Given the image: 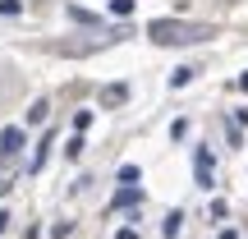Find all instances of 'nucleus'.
I'll list each match as a JSON object with an SVG mask.
<instances>
[{
    "mask_svg": "<svg viewBox=\"0 0 248 239\" xmlns=\"http://www.w3.org/2000/svg\"><path fill=\"white\" fill-rule=\"evenodd\" d=\"M147 37L156 46H198V42L212 37V28L207 23H188V18H152Z\"/></svg>",
    "mask_w": 248,
    "mask_h": 239,
    "instance_id": "obj_1",
    "label": "nucleus"
},
{
    "mask_svg": "<svg viewBox=\"0 0 248 239\" xmlns=\"http://www.w3.org/2000/svg\"><path fill=\"white\" fill-rule=\"evenodd\" d=\"M193 175H198L202 189H216V157H212V147H198L193 152Z\"/></svg>",
    "mask_w": 248,
    "mask_h": 239,
    "instance_id": "obj_2",
    "label": "nucleus"
},
{
    "mask_svg": "<svg viewBox=\"0 0 248 239\" xmlns=\"http://www.w3.org/2000/svg\"><path fill=\"white\" fill-rule=\"evenodd\" d=\"M18 152H23V129L18 124L0 129V157H18Z\"/></svg>",
    "mask_w": 248,
    "mask_h": 239,
    "instance_id": "obj_3",
    "label": "nucleus"
},
{
    "mask_svg": "<svg viewBox=\"0 0 248 239\" xmlns=\"http://www.w3.org/2000/svg\"><path fill=\"white\" fill-rule=\"evenodd\" d=\"M120 101H129V88H124V83H110V88H101V106H120Z\"/></svg>",
    "mask_w": 248,
    "mask_h": 239,
    "instance_id": "obj_4",
    "label": "nucleus"
},
{
    "mask_svg": "<svg viewBox=\"0 0 248 239\" xmlns=\"http://www.w3.org/2000/svg\"><path fill=\"white\" fill-rule=\"evenodd\" d=\"M193 79H198V69H193V64H179V69L170 74V88H188Z\"/></svg>",
    "mask_w": 248,
    "mask_h": 239,
    "instance_id": "obj_5",
    "label": "nucleus"
},
{
    "mask_svg": "<svg viewBox=\"0 0 248 239\" xmlns=\"http://www.w3.org/2000/svg\"><path fill=\"white\" fill-rule=\"evenodd\" d=\"M133 203H142V189H120V193H115V203H110V207H133Z\"/></svg>",
    "mask_w": 248,
    "mask_h": 239,
    "instance_id": "obj_6",
    "label": "nucleus"
},
{
    "mask_svg": "<svg viewBox=\"0 0 248 239\" xmlns=\"http://www.w3.org/2000/svg\"><path fill=\"white\" fill-rule=\"evenodd\" d=\"M46 115H51V106H46V101H32V106H28V124H42Z\"/></svg>",
    "mask_w": 248,
    "mask_h": 239,
    "instance_id": "obj_7",
    "label": "nucleus"
},
{
    "mask_svg": "<svg viewBox=\"0 0 248 239\" xmlns=\"http://www.w3.org/2000/svg\"><path fill=\"white\" fill-rule=\"evenodd\" d=\"M69 18L74 23H97V14H88V9H78V5H69Z\"/></svg>",
    "mask_w": 248,
    "mask_h": 239,
    "instance_id": "obj_8",
    "label": "nucleus"
},
{
    "mask_svg": "<svg viewBox=\"0 0 248 239\" xmlns=\"http://www.w3.org/2000/svg\"><path fill=\"white\" fill-rule=\"evenodd\" d=\"M138 175H142L138 166H120V184H138Z\"/></svg>",
    "mask_w": 248,
    "mask_h": 239,
    "instance_id": "obj_9",
    "label": "nucleus"
},
{
    "mask_svg": "<svg viewBox=\"0 0 248 239\" xmlns=\"http://www.w3.org/2000/svg\"><path fill=\"white\" fill-rule=\"evenodd\" d=\"M110 14H120V18H129V14H133V0H110Z\"/></svg>",
    "mask_w": 248,
    "mask_h": 239,
    "instance_id": "obj_10",
    "label": "nucleus"
},
{
    "mask_svg": "<svg viewBox=\"0 0 248 239\" xmlns=\"http://www.w3.org/2000/svg\"><path fill=\"white\" fill-rule=\"evenodd\" d=\"M179 221H184L179 212H170V216H166V239H175V235H179Z\"/></svg>",
    "mask_w": 248,
    "mask_h": 239,
    "instance_id": "obj_11",
    "label": "nucleus"
},
{
    "mask_svg": "<svg viewBox=\"0 0 248 239\" xmlns=\"http://www.w3.org/2000/svg\"><path fill=\"white\" fill-rule=\"evenodd\" d=\"M78 152H83V138H78V133H74V138H69V143H64V157H69V161H74V157H78Z\"/></svg>",
    "mask_w": 248,
    "mask_h": 239,
    "instance_id": "obj_12",
    "label": "nucleus"
},
{
    "mask_svg": "<svg viewBox=\"0 0 248 239\" xmlns=\"http://www.w3.org/2000/svg\"><path fill=\"white\" fill-rule=\"evenodd\" d=\"M92 124V111H78V115H74V133H83Z\"/></svg>",
    "mask_w": 248,
    "mask_h": 239,
    "instance_id": "obj_13",
    "label": "nucleus"
},
{
    "mask_svg": "<svg viewBox=\"0 0 248 239\" xmlns=\"http://www.w3.org/2000/svg\"><path fill=\"white\" fill-rule=\"evenodd\" d=\"M184 133H188V120H175V124H170V138H175V143L184 138Z\"/></svg>",
    "mask_w": 248,
    "mask_h": 239,
    "instance_id": "obj_14",
    "label": "nucleus"
},
{
    "mask_svg": "<svg viewBox=\"0 0 248 239\" xmlns=\"http://www.w3.org/2000/svg\"><path fill=\"white\" fill-rule=\"evenodd\" d=\"M18 9H23L18 0H0V14H18Z\"/></svg>",
    "mask_w": 248,
    "mask_h": 239,
    "instance_id": "obj_15",
    "label": "nucleus"
},
{
    "mask_svg": "<svg viewBox=\"0 0 248 239\" xmlns=\"http://www.w3.org/2000/svg\"><path fill=\"white\" fill-rule=\"evenodd\" d=\"M115 239H138V230H133V225H124V230H115Z\"/></svg>",
    "mask_w": 248,
    "mask_h": 239,
    "instance_id": "obj_16",
    "label": "nucleus"
},
{
    "mask_svg": "<svg viewBox=\"0 0 248 239\" xmlns=\"http://www.w3.org/2000/svg\"><path fill=\"white\" fill-rule=\"evenodd\" d=\"M239 92H248V74H239Z\"/></svg>",
    "mask_w": 248,
    "mask_h": 239,
    "instance_id": "obj_17",
    "label": "nucleus"
},
{
    "mask_svg": "<svg viewBox=\"0 0 248 239\" xmlns=\"http://www.w3.org/2000/svg\"><path fill=\"white\" fill-rule=\"evenodd\" d=\"M216 239H239V235H234V230H221V235H216Z\"/></svg>",
    "mask_w": 248,
    "mask_h": 239,
    "instance_id": "obj_18",
    "label": "nucleus"
},
{
    "mask_svg": "<svg viewBox=\"0 0 248 239\" xmlns=\"http://www.w3.org/2000/svg\"><path fill=\"white\" fill-rule=\"evenodd\" d=\"M5 189H9V175H0V193H5Z\"/></svg>",
    "mask_w": 248,
    "mask_h": 239,
    "instance_id": "obj_19",
    "label": "nucleus"
},
{
    "mask_svg": "<svg viewBox=\"0 0 248 239\" xmlns=\"http://www.w3.org/2000/svg\"><path fill=\"white\" fill-rule=\"evenodd\" d=\"M5 221H9V216H5V212H0V230H5Z\"/></svg>",
    "mask_w": 248,
    "mask_h": 239,
    "instance_id": "obj_20",
    "label": "nucleus"
}]
</instances>
